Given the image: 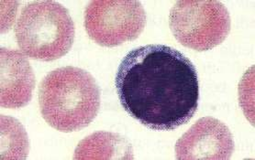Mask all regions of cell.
<instances>
[{"mask_svg":"<svg viewBox=\"0 0 255 160\" xmlns=\"http://www.w3.org/2000/svg\"><path fill=\"white\" fill-rule=\"evenodd\" d=\"M0 104L4 108H22L30 102L35 87V75L22 52L1 48Z\"/></svg>","mask_w":255,"mask_h":160,"instance_id":"obj_7","label":"cell"},{"mask_svg":"<svg viewBox=\"0 0 255 160\" xmlns=\"http://www.w3.org/2000/svg\"><path fill=\"white\" fill-rule=\"evenodd\" d=\"M75 160H132V149L119 134L97 132L78 144Z\"/></svg>","mask_w":255,"mask_h":160,"instance_id":"obj_8","label":"cell"},{"mask_svg":"<svg viewBox=\"0 0 255 160\" xmlns=\"http://www.w3.org/2000/svg\"><path fill=\"white\" fill-rule=\"evenodd\" d=\"M169 23L177 41L197 52L221 44L232 28L231 15L220 1H178L170 11Z\"/></svg>","mask_w":255,"mask_h":160,"instance_id":"obj_4","label":"cell"},{"mask_svg":"<svg viewBox=\"0 0 255 160\" xmlns=\"http://www.w3.org/2000/svg\"><path fill=\"white\" fill-rule=\"evenodd\" d=\"M39 103L43 119L58 131L89 126L100 108V89L83 69L67 66L51 72L41 80Z\"/></svg>","mask_w":255,"mask_h":160,"instance_id":"obj_2","label":"cell"},{"mask_svg":"<svg viewBox=\"0 0 255 160\" xmlns=\"http://www.w3.org/2000/svg\"><path fill=\"white\" fill-rule=\"evenodd\" d=\"M139 1H92L85 10V28L91 40L113 48L135 40L146 26Z\"/></svg>","mask_w":255,"mask_h":160,"instance_id":"obj_5","label":"cell"},{"mask_svg":"<svg viewBox=\"0 0 255 160\" xmlns=\"http://www.w3.org/2000/svg\"><path fill=\"white\" fill-rule=\"evenodd\" d=\"M235 149L230 128L213 117L196 122L175 144V156L180 160H227Z\"/></svg>","mask_w":255,"mask_h":160,"instance_id":"obj_6","label":"cell"},{"mask_svg":"<svg viewBox=\"0 0 255 160\" xmlns=\"http://www.w3.org/2000/svg\"><path fill=\"white\" fill-rule=\"evenodd\" d=\"M14 31L24 55L41 62L55 61L67 54L76 33L68 9L54 1L27 4Z\"/></svg>","mask_w":255,"mask_h":160,"instance_id":"obj_3","label":"cell"},{"mask_svg":"<svg viewBox=\"0 0 255 160\" xmlns=\"http://www.w3.org/2000/svg\"><path fill=\"white\" fill-rule=\"evenodd\" d=\"M29 152L26 131L17 120L1 115V160H24Z\"/></svg>","mask_w":255,"mask_h":160,"instance_id":"obj_9","label":"cell"},{"mask_svg":"<svg viewBox=\"0 0 255 160\" xmlns=\"http://www.w3.org/2000/svg\"><path fill=\"white\" fill-rule=\"evenodd\" d=\"M115 86L124 110L153 130L176 129L191 120L198 108L197 69L169 46L130 51L119 66Z\"/></svg>","mask_w":255,"mask_h":160,"instance_id":"obj_1","label":"cell"}]
</instances>
